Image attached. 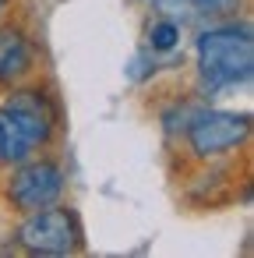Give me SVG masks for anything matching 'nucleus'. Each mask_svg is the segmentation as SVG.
<instances>
[{"instance_id": "6", "label": "nucleus", "mask_w": 254, "mask_h": 258, "mask_svg": "<svg viewBox=\"0 0 254 258\" xmlns=\"http://www.w3.org/2000/svg\"><path fill=\"white\" fill-rule=\"evenodd\" d=\"M36 71V46L22 25L0 22V85L29 82Z\"/></svg>"}, {"instance_id": "12", "label": "nucleus", "mask_w": 254, "mask_h": 258, "mask_svg": "<svg viewBox=\"0 0 254 258\" xmlns=\"http://www.w3.org/2000/svg\"><path fill=\"white\" fill-rule=\"evenodd\" d=\"M11 8V0H0V18H4V11Z\"/></svg>"}, {"instance_id": "1", "label": "nucleus", "mask_w": 254, "mask_h": 258, "mask_svg": "<svg viewBox=\"0 0 254 258\" xmlns=\"http://www.w3.org/2000/svg\"><path fill=\"white\" fill-rule=\"evenodd\" d=\"M254 75V32L250 22L219 18L194 36V78L198 92L222 96L247 85Z\"/></svg>"}, {"instance_id": "10", "label": "nucleus", "mask_w": 254, "mask_h": 258, "mask_svg": "<svg viewBox=\"0 0 254 258\" xmlns=\"http://www.w3.org/2000/svg\"><path fill=\"white\" fill-rule=\"evenodd\" d=\"M194 110H198V106H191V103H173V106L162 113V131H166V135H184V127H187V120L194 117Z\"/></svg>"}, {"instance_id": "2", "label": "nucleus", "mask_w": 254, "mask_h": 258, "mask_svg": "<svg viewBox=\"0 0 254 258\" xmlns=\"http://www.w3.org/2000/svg\"><path fill=\"white\" fill-rule=\"evenodd\" d=\"M0 131H4V166L46 152L60 135V106L50 89L36 82L8 85L0 99Z\"/></svg>"}, {"instance_id": "7", "label": "nucleus", "mask_w": 254, "mask_h": 258, "mask_svg": "<svg viewBox=\"0 0 254 258\" xmlns=\"http://www.w3.org/2000/svg\"><path fill=\"white\" fill-rule=\"evenodd\" d=\"M180 39H184V25L180 22H173L166 15H152L145 22V50L148 53L166 57V53H173L180 46Z\"/></svg>"}, {"instance_id": "3", "label": "nucleus", "mask_w": 254, "mask_h": 258, "mask_svg": "<svg viewBox=\"0 0 254 258\" xmlns=\"http://www.w3.org/2000/svg\"><path fill=\"white\" fill-rule=\"evenodd\" d=\"M184 152L194 163H219L247 149L250 142V113L247 110H219L198 106L184 127Z\"/></svg>"}, {"instance_id": "5", "label": "nucleus", "mask_w": 254, "mask_h": 258, "mask_svg": "<svg viewBox=\"0 0 254 258\" xmlns=\"http://www.w3.org/2000/svg\"><path fill=\"white\" fill-rule=\"evenodd\" d=\"M64 195H67V170L57 156L46 152H32L29 159L15 163L4 180V202L18 216L57 205L64 202Z\"/></svg>"}, {"instance_id": "8", "label": "nucleus", "mask_w": 254, "mask_h": 258, "mask_svg": "<svg viewBox=\"0 0 254 258\" xmlns=\"http://www.w3.org/2000/svg\"><path fill=\"white\" fill-rule=\"evenodd\" d=\"M191 8L198 18L219 22V18H236L247 8V0H191Z\"/></svg>"}, {"instance_id": "4", "label": "nucleus", "mask_w": 254, "mask_h": 258, "mask_svg": "<svg viewBox=\"0 0 254 258\" xmlns=\"http://www.w3.org/2000/svg\"><path fill=\"white\" fill-rule=\"evenodd\" d=\"M15 244L36 258H67L85 247V230L78 212L57 202V205L25 212L15 226Z\"/></svg>"}, {"instance_id": "9", "label": "nucleus", "mask_w": 254, "mask_h": 258, "mask_svg": "<svg viewBox=\"0 0 254 258\" xmlns=\"http://www.w3.org/2000/svg\"><path fill=\"white\" fill-rule=\"evenodd\" d=\"M152 11L155 15H166V18L180 22V25H187V22L198 18L194 8H191V0H152Z\"/></svg>"}, {"instance_id": "11", "label": "nucleus", "mask_w": 254, "mask_h": 258, "mask_svg": "<svg viewBox=\"0 0 254 258\" xmlns=\"http://www.w3.org/2000/svg\"><path fill=\"white\" fill-rule=\"evenodd\" d=\"M0 166H4V131H0Z\"/></svg>"}]
</instances>
